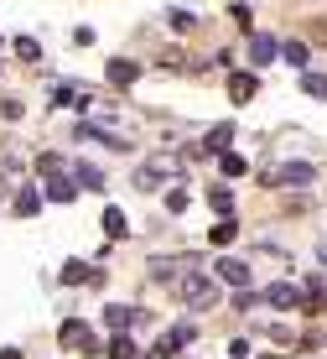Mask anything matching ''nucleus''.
Instances as JSON below:
<instances>
[{"mask_svg": "<svg viewBox=\"0 0 327 359\" xmlns=\"http://www.w3.org/2000/svg\"><path fill=\"white\" fill-rule=\"evenodd\" d=\"M172 287H177V297L187 307H213V302H218V287H213V276L203 266H182V276L172 281Z\"/></svg>", "mask_w": 327, "mask_h": 359, "instance_id": "obj_1", "label": "nucleus"}, {"mask_svg": "<svg viewBox=\"0 0 327 359\" xmlns=\"http://www.w3.org/2000/svg\"><path fill=\"white\" fill-rule=\"evenodd\" d=\"M182 177V167L172 162V156H151V162L135 172V188H161V182H177Z\"/></svg>", "mask_w": 327, "mask_h": 359, "instance_id": "obj_2", "label": "nucleus"}, {"mask_svg": "<svg viewBox=\"0 0 327 359\" xmlns=\"http://www.w3.org/2000/svg\"><path fill=\"white\" fill-rule=\"evenodd\" d=\"M57 339H62V349H73V354H104V349L94 344L89 323H78V318H68V323L57 328Z\"/></svg>", "mask_w": 327, "mask_h": 359, "instance_id": "obj_3", "label": "nucleus"}, {"mask_svg": "<svg viewBox=\"0 0 327 359\" xmlns=\"http://www.w3.org/2000/svg\"><path fill=\"white\" fill-rule=\"evenodd\" d=\"M312 177H317V167H312V162H286V167L270 172V188H307Z\"/></svg>", "mask_w": 327, "mask_h": 359, "instance_id": "obj_4", "label": "nucleus"}, {"mask_svg": "<svg viewBox=\"0 0 327 359\" xmlns=\"http://www.w3.org/2000/svg\"><path fill=\"white\" fill-rule=\"evenodd\" d=\"M260 297H265L270 307H301V302H307V292H301V287H291V281H275V287H265Z\"/></svg>", "mask_w": 327, "mask_h": 359, "instance_id": "obj_5", "label": "nucleus"}, {"mask_svg": "<svg viewBox=\"0 0 327 359\" xmlns=\"http://www.w3.org/2000/svg\"><path fill=\"white\" fill-rule=\"evenodd\" d=\"M255 94H260V79H255V73H229V99H234V104H249Z\"/></svg>", "mask_w": 327, "mask_h": 359, "instance_id": "obj_6", "label": "nucleus"}, {"mask_svg": "<svg viewBox=\"0 0 327 359\" xmlns=\"http://www.w3.org/2000/svg\"><path fill=\"white\" fill-rule=\"evenodd\" d=\"M275 53H281V47H275V36H265V32H249V63H275Z\"/></svg>", "mask_w": 327, "mask_h": 359, "instance_id": "obj_7", "label": "nucleus"}, {"mask_svg": "<svg viewBox=\"0 0 327 359\" xmlns=\"http://www.w3.org/2000/svg\"><path fill=\"white\" fill-rule=\"evenodd\" d=\"M135 79H141V68H135L130 57H115V63H109V83H115V89H130Z\"/></svg>", "mask_w": 327, "mask_h": 359, "instance_id": "obj_8", "label": "nucleus"}, {"mask_svg": "<svg viewBox=\"0 0 327 359\" xmlns=\"http://www.w3.org/2000/svg\"><path fill=\"white\" fill-rule=\"evenodd\" d=\"M218 276L229 281V287H249V266L234 261V255H223V261H218Z\"/></svg>", "mask_w": 327, "mask_h": 359, "instance_id": "obj_9", "label": "nucleus"}, {"mask_svg": "<svg viewBox=\"0 0 327 359\" xmlns=\"http://www.w3.org/2000/svg\"><path fill=\"white\" fill-rule=\"evenodd\" d=\"M42 198H53V203H73V198H78V182H73V177H53L42 188Z\"/></svg>", "mask_w": 327, "mask_h": 359, "instance_id": "obj_10", "label": "nucleus"}, {"mask_svg": "<svg viewBox=\"0 0 327 359\" xmlns=\"http://www.w3.org/2000/svg\"><path fill=\"white\" fill-rule=\"evenodd\" d=\"M11 208H16V219H32L36 208H42V188H21V193H16V203H11Z\"/></svg>", "mask_w": 327, "mask_h": 359, "instance_id": "obj_11", "label": "nucleus"}, {"mask_svg": "<svg viewBox=\"0 0 327 359\" xmlns=\"http://www.w3.org/2000/svg\"><path fill=\"white\" fill-rule=\"evenodd\" d=\"M73 182H83L89 193H104V172L89 167V162H78V167H73Z\"/></svg>", "mask_w": 327, "mask_h": 359, "instance_id": "obj_12", "label": "nucleus"}, {"mask_svg": "<svg viewBox=\"0 0 327 359\" xmlns=\"http://www.w3.org/2000/svg\"><path fill=\"white\" fill-rule=\"evenodd\" d=\"M104 354H109V359H141V349H135V339H130V333H115Z\"/></svg>", "mask_w": 327, "mask_h": 359, "instance_id": "obj_13", "label": "nucleus"}, {"mask_svg": "<svg viewBox=\"0 0 327 359\" xmlns=\"http://www.w3.org/2000/svg\"><path fill=\"white\" fill-rule=\"evenodd\" d=\"M135 318H141V313H135V307H104V323H109V328H120V333L130 328Z\"/></svg>", "mask_w": 327, "mask_h": 359, "instance_id": "obj_14", "label": "nucleus"}, {"mask_svg": "<svg viewBox=\"0 0 327 359\" xmlns=\"http://www.w3.org/2000/svg\"><path fill=\"white\" fill-rule=\"evenodd\" d=\"M229 141H234V126H229V120L208 130V151H229Z\"/></svg>", "mask_w": 327, "mask_h": 359, "instance_id": "obj_15", "label": "nucleus"}, {"mask_svg": "<svg viewBox=\"0 0 327 359\" xmlns=\"http://www.w3.org/2000/svg\"><path fill=\"white\" fill-rule=\"evenodd\" d=\"M301 94H312V99H327V73H301Z\"/></svg>", "mask_w": 327, "mask_h": 359, "instance_id": "obj_16", "label": "nucleus"}, {"mask_svg": "<svg viewBox=\"0 0 327 359\" xmlns=\"http://www.w3.org/2000/svg\"><path fill=\"white\" fill-rule=\"evenodd\" d=\"M125 229H130V219H125L120 208H104V234H109V240H120Z\"/></svg>", "mask_w": 327, "mask_h": 359, "instance_id": "obj_17", "label": "nucleus"}, {"mask_svg": "<svg viewBox=\"0 0 327 359\" xmlns=\"http://www.w3.org/2000/svg\"><path fill=\"white\" fill-rule=\"evenodd\" d=\"M281 57H286L291 68H307V47H301V42H286V47H281Z\"/></svg>", "mask_w": 327, "mask_h": 359, "instance_id": "obj_18", "label": "nucleus"}, {"mask_svg": "<svg viewBox=\"0 0 327 359\" xmlns=\"http://www.w3.org/2000/svg\"><path fill=\"white\" fill-rule=\"evenodd\" d=\"M244 172H249V162H244V156L223 151V177H244Z\"/></svg>", "mask_w": 327, "mask_h": 359, "instance_id": "obj_19", "label": "nucleus"}, {"mask_svg": "<svg viewBox=\"0 0 327 359\" xmlns=\"http://www.w3.org/2000/svg\"><path fill=\"white\" fill-rule=\"evenodd\" d=\"M16 57H27V63H36V57H42V47H36V36H16Z\"/></svg>", "mask_w": 327, "mask_h": 359, "instance_id": "obj_20", "label": "nucleus"}, {"mask_svg": "<svg viewBox=\"0 0 327 359\" xmlns=\"http://www.w3.org/2000/svg\"><path fill=\"white\" fill-rule=\"evenodd\" d=\"M234 234H239V229H234V219H223V224H213L208 240H213V245H234Z\"/></svg>", "mask_w": 327, "mask_h": 359, "instance_id": "obj_21", "label": "nucleus"}, {"mask_svg": "<svg viewBox=\"0 0 327 359\" xmlns=\"http://www.w3.org/2000/svg\"><path fill=\"white\" fill-rule=\"evenodd\" d=\"M83 276H89V271H83V261H68V266H62V287H78Z\"/></svg>", "mask_w": 327, "mask_h": 359, "instance_id": "obj_22", "label": "nucleus"}, {"mask_svg": "<svg viewBox=\"0 0 327 359\" xmlns=\"http://www.w3.org/2000/svg\"><path fill=\"white\" fill-rule=\"evenodd\" d=\"M208 203L218 208V214H229V208H234V193H229V188H213V193H208Z\"/></svg>", "mask_w": 327, "mask_h": 359, "instance_id": "obj_23", "label": "nucleus"}, {"mask_svg": "<svg viewBox=\"0 0 327 359\" xmlns=\"http://www.w3.org/2000/svg\"><path fill=\"white\" fill-rule=\"evenodd\" d=\"M36 167H42L47 177H62V156H57V151H47V156H42V162H36Z\"/></svg>", "mask_w": 327, "mask_h": 359, "instance_id": "obj_24", "label": "nucleus"}, {"mask_svg": "<svg viewBox=\"0 0 327 359\" xmlns=\"http://www.w3.org/2000/svg\"><path fill=\"white\" fill-rule=\"evenodd\" d=\"M260 302V292H249V287H239V297H234V307H239V313H249V307H255Z\"/></svg>", "mask_w": 327, "mask_h": 359, "instance_id": "obj_25", "label": "nucleus"}, {"mask_svg": "<svg viewBox=\"0 0 327 359\" xmlns=\"http://www.w3.org/2000/svg\"><path fill=\"white\" fill-rule=\"evenodd\" d=\"M172 27H177V32H193L197 21H193V11H172Z\"/></svg>", "mask_w": 327, "mask_h": 359, "instance_id": "obj_26", "label": "nucleus"}, {"mask_svg": "<svg viewBox=\"0 0 327 359\" xmlns=\"http://www.w3.org/2000/svg\"><path fill=\"white\" fill-rule=\"evenodd\" d=\"M167 208H172V214H182V208H187V193L172 188V193H167Z\"/></svg>", "mask_w": 327, "mask_h": 359, "instance_id": "obj_27", "label": "nucleus"}, {"mask_svg": "<svg viewBox=\"0 0 327 359\" xmlns=\"http://www.w3.org/2000/svg\"><path fill=\"white\" fill-rule=\"evenodd\" d=\"M0 359H21V354H16V349H0Z\"/></svg>", "mask_w": 327, "mask_h": 359, "instance_id": "obj_28", "label": "nucleus"}, {"mask_svg": "<svg viewBox=\"0 0 327 359\" xmlns=\"http://www.w3.org/2000/svg\"><path fill=\"white\" fill-rule=\"evenodd\" d=\"M322 266H327V245H322Z\"/></svg>", "mask_w": 327, "mask_h": 359, "instance_id": "obj_29", "label": "nucleus"}]
</instances>
